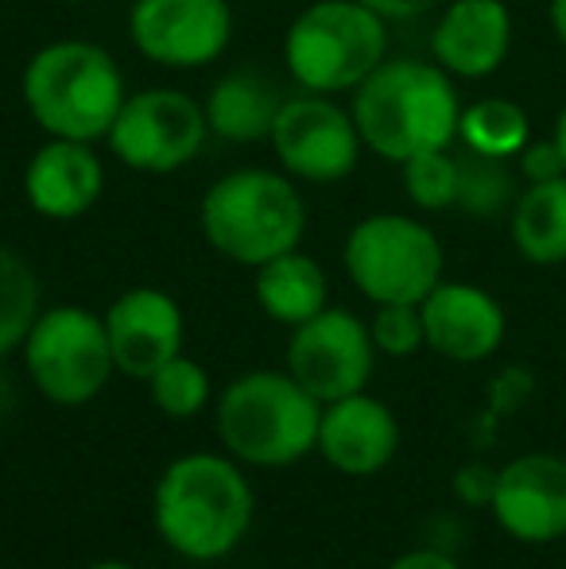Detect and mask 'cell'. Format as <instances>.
Segmentation results:
<instances>
[{
    "mask_svg": "<svg viewBox=\"0 0 566 569\" xmlns=\"http://www.w3.org/2000/svg\"><path fill=\"white\" fill-rule=\"evenodd\" d=\"M552 31H555V39L566 47V0H552Z\"/></svg>",
    "mask_w": 566,
    "mask_h": 569,
    "instance_id": "obj_33",
    "label": "cell"
},
{
    "mask_svg": "<svg viewBox=\"0 0 566 569\" xmlns=\"http://www.w3.org/2000/svg\"><path fill=\"white\" fill-rule=\"evenodd\" d=\"M210 140L202 101L171 86L129 93L109 128L106 143L129 171L140 174H175L202 156Z\"/></svg>",
    "mask_w": 566,
    "mask_h": 569,
    "instance_id": "obj_9",
    "label": "cell"
},
{
    "mask_svg": "<svg viewBox=\"0 0 566 569\" xmlns=\"http://www.w3.org/2000/svg\"><path fill=\"white\" fill-rule=\"evenodd\" d=\"M424 310L427 349L454 365H477L489 360L505 345L508 318L505 307L477 283H443L419 302Z\"/></svg>",
    "mask_w": 566,
    "mask_h": 569,
    "instance_id": "obj_16",
    "label": "cell"
},
{
    "mask_svg": "<svg viewBox=\"0 0 566 569\" xmlns=\"http://www.w3.org/2000/svg\"><path fill=\"white\" fill-rule=\"evenodd\" d=\"M322 403L291 372L257 368L218 391L214 427L229 457L252 469H287L318 446Z\"/></svg>",
    "mask_w": 566,
    "mask_h": 569,
    "instance_id": "obj_5",
    "label": "cell"
},
{
    "mask_svg": "<svg viewBox=\"0 0 566 569\" xmlns=\"http://www.w3.org/2000/svg\"><path fill=\"white\" fill-rule=\"evenodd\" d=\"M516 252L536 268L566 263V174L547 182H528L508 213Z\"/></svg>",
    "mask_w": 566,
    "mask_h": 569,
    "instance_id": "obj_21",
    "label": "cell"
},
{
    "mask_svg": "<svg viewBox=\"0 0 566 569\" xmlns=\"http://www.w3.org/2000/svg\"><path fill=\"white\" fill-rule=\"evenodd\" d=\"M489 511L508 539L528 547L566 539V457L544 450L513 457L497 469Z\"/></svg>",
    "mask_w": 566,
    "mask_h": 569,
    "instance_id": "obj_13",
    "label": "cell"
},
{
    "mask_svg": "<svg viewBox=\"0 0 566 569\" xmlns=\"http://www.w3.org/2000/svg\"><path fill=\"white\" fill-rule=\"evenodd\" d=\"M284 101L287 93L260 70H229L210 86L202 109L210 136L229 143H260L272 140Z\"/></svg>",
    "mask_w": 566,
    "mask_h": 569,
    "instance_id": "obj_19",
    "label": "cell"
},
{
    "mask_svg": "<svg viewBox=\"0 0 566 569\" xmlns=\"http://www.w3.org/2000/svg\"><path fill=\"white\" fill-rule=\"evenodd\" d=\"M385 569H461L458 562H454L446 550H408V555L393 558Z\"/></svg>",
    "mask_w": 566,
    "mask_h": 569,
    "instance_id": "obj_31",
    "label": "cell"
},
{
    "mask_svg": "<svg viewBox=\"0 0 566 569\" xmlns=\"http://www.w3.org/2000/svg\"><path fill=\"white\" fill-rule=\"evenodd\" d=\"M284 360L287 372L318 403H334V399L369 388L373 372H377V345L369 338L365 318H357L346 307H326L310 322L295 326Z\"/></svg>",
    "mask_w": 566,
    "mask_h": 569,
    "instance_id": "obj_11",
    "label": "cell"
},
{
    "mask_svg": "<svg viewBox=\"0 0 566 569\" xmlns=\"http://www.w3.org/2000/svg\"><path fill=\"white\" fill-rule=\"evenodd\" d=\"M129 39L156 67H210L234 39V8L229 0H137L129 12Z\"/></svg>",
    "mask_w": 566,
    "mask_h": 569,
    "instance_id": "obj_12",
    "label": "cell"
},
{
    "mask_svg": "<svg viewBox=\"0 0 566 569\" xmlns=\"http://www.w3.org/2000/svg\"><path fill=\"white\" fill-rule=\"evenodd\" d=\"M458 156V198L454 210L469 213V218H508L520 198V171L513 159L505 156H485V151H454Z\"/></svg>",
    "mask_w": 566,
    "mask_h": 569,
    "instance_id": "obj_22",
    "label": "cell"
},
{
    "mask_svg": "<svg viewBox=\"0 0 566 569\" xmlns=\"http://www.w3.org/2000/svg\"><path fill=\"white\" fill-rule=\"evenodd\" d=\"M252 295H257V307L265 310V318L295 330L330 307V279L315 256L295 248V252L260 263L257 279H252Z\"/></svg>",
    "mask_w": 566,
    "mask_h": 569,
    "instance_id": "obj_20",
    "label": "cell"
},
{
    "mask_svg": "<svg viewBox=\"0 0 566 569\" xmlns=\"http://www.w3.org/2000/svg\"><path fill=\"white\" fill-rule=\"evenodd\" d=\"M272 151L295 182H341L354 174L365 143L354 124V113L330 93L299 90L284 101L272 128Z\"/></svg>",
    "mask_w": 566,
    "mask_h": 569,
    "instance_id": "obj_10",
    "label": "cell"
},
{
    "mask_svg": "<svg viewBox=\"0 0 566 569\" xmlns=\"http://www.w3.org/2000/svg\"><path fill=\"white\" fill-rule=\"evenodd\" d=\"M346 276L373 307L385 302H424L443 283L446 256L438 237L408 213H369L341 248Z\"/></svg>",
    "mask_w": 566,
    "mask_h": 569,
    "instance_id": "obj_7",
    "label": "cell"
},
{
    "mask_svg": "<svg viewBox=\"0 0 566 569\" xmlns=\"http://www.w3.org/2000/svg\"><path fill=\"white\" fill-rule=\"evenodd\" d=\"M361 4H369L373 12L385 16V20L393 23V20H419V16L443 8L446 0H361Z\"/></svg>",
    "mask_w": 566,
    "mask_h": 569,
    "instance_id": "obj_30",
    "label": "cell"
},
{
    "mask_svg": "<svg viewBox=\"0 0 566 569\" xmlns=\"http://www.w3.org/2000/svg\"><path fill=\"white\" fill-rule=\"evenodd\" d=\"M43 315V287L16 248L0 244V360L23 349L36 318Z\"/></svg>",
    "mask_w": 566,
    "mask_h": 569,
    "instance_id": "obj_23",
    "label": "cell"
},
{
    "mask_svg": "<svg viewBox=\"0 0 566 569\" xmlns=\"http://www.w3.org/2000/svg\"><path fill=\"white\" fill-rule=\"evenodd\" d=\"M400 171H404V190H408V198L419 210L427 213L454 210V198H458V156L450 148L411 156L408 163H400Z\"/></svg>",
    "mask_w": 566,
    "mask_h": 569,
    "instance_id": "obj_26",
    "label": "cell"
},
{
    "mask_svg": "<svg viewBox=\"0 0 566 569\" xmlns=\"http://www.w3.org/2000/svg\"><path fill=\"white\" fill-rule=\"evenodd\" d=\"M315 453L346 477H377L400 453V419L369 388L322 403Z\"/></svg>",
    "mask_w": 566,
    "mask_h": 569,
    "instance_id": "obj_15",
    "label": "cell"
},
{
    "mask_svg": "<svg viewBox=\"0 0 566 569\" xmlns=\"http://www.w3.org/2000/svg\"><path fill=\"white\" fill-rule=\"evenodd\" d=\"M62 4H86V0H62Z\"/></svg>",
    "mask_w": 566,
    "mask_h": 569,
    "instance_id": "obj_36",
    "label": "cell"
},
{
    "mask_svg": "<svg viewBox=\"0 0 566 569\" xmlns=\"http://www.w3.org/2000/svg\"><path fill=\"white\" fill-rule=\"evenodd\" d=\"M12 399H16V383H12V376H8L4 360H0V415L12 407Z\"/></svg>",
    "mask_w": 566,
    "mask_h": 569,
    "instance_id": "obj_32",
    "label": "cell"
},
{
    "mask_svg": "<svg viewBox=\"0 0 566 569\" xmlns=\"http://www.w3.org/2000/svg\"><path fill=\"white\" fill-rule=\"evenodd\" d=\"M106 190V167H101L93 143L47 136V143L23 167V198L47 221H78L98 206Z\"/></svg>",
    "mask_w": 566,
    "mask_h": 569,
    "instance_id": "obj_17",
    "label": "cell"
},
{
    "mask_svg": "<svg viewBox=\"0 0 566 569\" xmlns=\"http://www.w3.org/2000/svg\"><path fill=\"white\" fill-rule=\"evenodd\" d=\"M86 569H137V566H129V562H93Z\"/></svg>",
    "mask_w": 566,
    "mask_h": 569,
    "instance_id": "obj_35",
    "label": "cell"
},
{
    "mask_svg": "<svg viewBox=\"0 0 566 569\" xmlns=\"http://www.w3.org/2000/svg\"><path fill=\"white\" fill-rule=\"evenodd\" d=\"M516 171H520L524 182H547V179H563L566 167H563V151L555 140L544 143H524V151L516 156Z\"/></svg>",
    "mask_w": 566,
    "mask_h": 569,
    "instance_id": "obj_28",
    "label": "cell"
},
{
    "mask_svg": "<svg viewBox=\"0 0 566 569\" xmlns=\"http://www.w3.org/2000/svg\"><path fill=\"white\" fill-rule=\"evenodd\" d=\"M307 198L287 171L245 167L214 182L198 202L206 244L229 263L257 271L260 263L295 252L307 237Z\"/></svg>",
    "mask_w": 566,
    "mask_h": 569,
    "instance_id": "obj_4",
    "label": "cell"
},
{
    "mask_svg": "<svg viewBox=\"0 0 566 569\" xmlns=\"http://www.w3.org/2000/svg\"><path fill=\"white\" fill-rule=\"evenodd\" d=\"M493 485H497V472L485 469V465H466V469L454 477V496L466 503H485V508H489Z\"/></svg>",
    "mask_w": 566,
    "mask_h": 569,
    "instance_id": "obj_29",
    "label": "cell"
},
{
    "mask_svg": "<svg viewBox=\"0 0 566 569\" xmlns=\"http://www.w3.org/2000/svg\"><path fill=\"white\" fill-rule=\"evenodd\" d=\"M257 496L245 465L229 453H182L159 472L151 523L167 550L187 562H221L245 542Z\"/></svg>",
    "mask_w": 566,
    "mask_h": 569,
    "instance_id": "obj_1",
    "label": "cell"
},
{
    "mask_svg": "<svg viewBox=\"0 0 566 569\" xmlns=\"http://www.w3.org/2000/svg\"><path fill=\"white\" fill-rule=\"evenodd\" d=\"M20 98L28 117L47 136L98 143L121 113L129 86L106 47L86 39H59L28 59Z\"/></svg>",
    "mask_w": 566,
    "mask_h": 569,
    "instance_id": "obj_3",
    "label": "cell"
},
{
    "mask_svg": "<svg viewBox=\"0 0 566 569\" xmlns=\"http://www.w3.org/2000/svg\"><path fill=\"white\" fill-rule=\"evenodd\" d=\"M143 383H148V396H151V403H156V411L179 422L202 415L214 399L210 372H206L198 360H190L187 352H179V357H171L163 368H156Z\"/></svg>",
    "mask_w": 566,
    "mask_h": 569,
    "instance_id": "obj_25",
    "label": "cell"
},
{
    "mask_svg": "<svg viewBox=\"0 0 566 569\" xmlns=\"http://www.w3.org/2000/svg\"><path fill=\"white\" fill-rule=\"evenodd\" d=\"M513 47V16L505 0H446L430 31V54L450 78H489Z\"/></svg>",
    "mask_w": 566,
    "mask_h": 569,
    "instance_id": "obj_18",
    "label": "cell"
},
{
    "mask_svg": "<svg viewBox=\"0 0 566 569\" xmlns=\"http://www.w3.org/2000/svg\"><path fill=\"white\" fill-rule=\"evenodd\" d=\"M388 59V20L361 0H315L284 36V67L299 90L354 93Z\"/></svg>",
    "mask_w": 566,
    "mask_h": 569,
    "instance_id": "obj_6",
    "label": "cell"
},
{
    "mask_svg": "<svg viewBox=\"0 0 566 569\" xmlns=\"http://www.w3.org/2000/svg\"><path fill=\"white\" fill-rule=\"evenodd\" d=\"M369 338L377 345V357H393V360L416 357L419 349H427L419 302H385V307H373Z\"/></svg>",
    "mask_w": 566,
    "mask_h": 569,
    "instance_id": "obj_27",
    "label": "cell"
},
{
    "mask_svg": "<svg viewBox=\"0 0 566 569\" xmlns=\"http://www.w3.org/2000/svg\"><path fill=\"white\" fill-rule=\"evenodd\" d=\"M552 140L559 143V151H563V167H566V106H563L559 120H555V136H552Z\"/></svg>",
    "mask_w": 566,
    "mask_h": 569,
    "instance_id": "obj_34",
    "label": "cell"
},
{
    "mask_svg": "<svg viewBox=\"0 0 566 569\" xmlns=\"http://www.w3.org/2000/svg\"><path fill=\"white\" fill-rule=\"evenodd\" d=\"M109 349L113 365L129 380H148L156 368L182 352L187 341V318L182 307L159 287H132L109 302L106 315Z\"/></svg>",
    "mask_w": 566,
    "mask_h": 569,
    "instance_id": "obj_14",
    "label": "cell"
},
{
    "mask_svg": "<svg viewBox=\"0 0 566 569\" xmlns=\"http://www.w3.org/2000/svg\"><path fill=\"white\" fill-rule=\"evenodd\" d=\"M458 140H461V148H469V151L516 159L524 151V143L532 140V124H528V113H524L516 101L481 98L461 109Z\"/></svg>",
    "mask_w": 566,
    "mask_h": 569,
    "instance_id": "obj_24",
    "label": "cell"
},
{
    "mask_svg": "<svg viewBox=\"0 0 566 569\" xmlns=\"http://www.w3.org/2000/svg\"><path fill=\"white\" fill-rule=\"evenodd\" d=\"M28 380L47 403L86 407L117 376L106 318L86 307H47L23 341Z\"/></svg>",
    "mask_w": 566,
    "mask_h": 569,
    "instance_id": "obj_8",
    "label": "cell"
},
{
    "mask_svg": "<svg viewBox=\"0 0 566 569\" xmlns=\"http://www.w3.org/2000/svg\"><path fill=\"white\" fill-rule=\"evenodd\" d=\"M349 98L361 143L388 163H408L458 140L461 101L438 62L385 59Z\"/></svg>",
    "mask_w": 566,
    "mask_h": 569,
    "instance_id": "obj_2",
    "label": "cell"
}]
</instances>
